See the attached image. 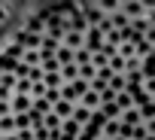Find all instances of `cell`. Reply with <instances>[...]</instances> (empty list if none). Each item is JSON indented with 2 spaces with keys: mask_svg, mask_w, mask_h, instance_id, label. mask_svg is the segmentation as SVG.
I'll list each match as a JSON object with an SVG mask.
<instances>
[{
  "mask_svg": "<svg viewBox=\"0 0 155 140\" xmlns=\"http://www.w3.org/2000/svg\"><path fill=\"white\" fill-rule=\"evenodd\" d=\"M119 9L128 18V25L137 22V18H155V6L149 0H119Z\"/></svg>",
  "mask_w": 155,
  "mask_h": 140,
  "instance_id": "cell-1",
  "label": "cell"
},
{
  "mask_svg": "<svg viewBox=\"0 0 155 140\" xmlns=\"http://www.w3.org/2000/svg\"><path fill=\"white\" fill-rule=\"evenodd\" d=\"M85 92H88V82H82V79L67 82V85H61V101H70V104H76V101H79Z\"/></svg>",
  "mask_w": 155,
  "mask_h": 140,
  "instance_id": "cell-2",
  "label": "cell"
},
{
  "mask_svg": "<svg viewBox=\"0 0 155 140\" xmlns=\"http://www.w3.org/2000/svg\"><path fill=\"white\" fill-rule=\"evenodd\" d=\"M152 55H155V40H137L134 43V58L152 61Z\"/></svg>",
  "mask_w": 155,
  "mask_h": 140,
  "instance_id": "cell-3",
  "label": "cell"
},
{
  "mask_svg": "<svg viewBox=\"0 0 155 140\" xmlns=\"http://www.w3.org/2000/svg\"><path fill=\"white\" fill-rule=\"evenodd\" d=\"M76 107H82V110H88V113H97V110H101V95L88 88L79 101H76Z\"/></svg>",
  "mask_w": 155,
  "mask_h": 140,
  "instance_id": "cell-4",
  "label": "cell"
},
{
  "mask_svg": "<svg viewBox=\"0 0 155 140\" xmlns=\"http://www.w3.org/2000/svg\"><path fill=\"white\" fill-rule=\"evenodd\" d=\"M9 113H12V116L31 113V98H28V95H9Z\"/></svg>",
  "mask_w": 155,
  "mask_h": 140,
  "instance_id": "cell-5",
  "label": "cell"
},
{
  "mask_svg": "<svg viewBox=\"0 0 155 140\" xmlns=\"http://www.w3.org/2000/svg\"><path fill=\"white\" fill-rule=\"evenodd\" d=\"M70 122H76V128H91L94 125V113H88V110H82V107H76L73 110V116H70Z\"/></svg>",
  "mask_w": 155,
  "mask_h": 140,
  "instance_id": "cell-6",
  "label": "cell"
},
{
  "mask_svg": "<svg viewBox=\"0 0 155 140\" xmlns=\"http://www.w3.org/2000/svg\"><path fill=\"white\" fill-rule=\"evenodd\" d=\"M73 110H76V104H70V101H55V104H52V113H55L61 122H67V119L73 116Z\"/></svg>",
  "mask_w": 155,
  "mask_h": 140,
  "instance_id": "cell-7",
  "label": "cell"
},
{
  "mask_svg": "<svg viewBox=\"0 0 155 140\" xmlns=\"http://www.w3.org/2000/svg\"><path fill=\"white\" fill-rule=\"evenodd\" d=\"M76 134H79V128H76V122H61V131L55 134V140H76Z\"/></svg>",
  "mask_w": 155,
  "mask_h": 140,
  "instance_id": "cell-8",
  "label": "cell"
},
{
  "mask_svg": "<svg viewBox=\"0 0 155 140\" xmlns=\"http://www.w3.org/2000/svg\"><path fill=\"white\" fill-rule=\"evenodd\" d=\"M58 76H61L64 85H67V82H76V79H79V73H76V64H64V67H58Z\"/></svg>",
  "mask_w": 155,
  "mask_h": 140,
  "instance_id": "cell-9",
  "label": "cell"
},
{
  "mask_svg": "<svg viewBox=\"0 0 155 140\" xmlns=\"http://www.w3.org/2000/svg\"><path fill=\"white\" fill-rule=\"evenodd\" d=\"M52 58L58 61V67H64V64H73V52H70V49H64V46H58Z\"/></svg>",
  "mask_w": 155,
  "mask_h": 140,
  "instance_id": "cell-10",
  "label": "cell"
},
{
  "mask_svg": "<svg viewBox=\"0 0 155 140\" xmlns=\"http://www.w3.org/2000/svg\"><path fill=\"white\" fill-rule=\"evenodd\" d=\"M107 88H110L113 95H119V92H125V76H113V79L107 82Z\"/></svg>",
  "mask_w": 155,
  "mask_h": 140,
  "instance_id": "cell-11",
  "label": "cell"
},
{
  "mask_svg": "<svg viewBox=\"0 0 155 140\" xmlns=\"http://www.w3.org/2000/svg\"><path fill=\"white\" fill-rule=\"evenodd\" d=\"M40 70H43V73H58V61L55 58H43L40 61Z\"/></svg>",
  "mask_w": 155,
  "mask_h": 140,
  "instance_id": "cell-12",
  "label": "cell"
},
{
  "mask_svg": "<svg viewBox=\"0 0 155 140\" xmlns=\"http://www.w3.org/2000/svg\"><path fill=\"white\" fill-rule=\"evenodd\" d=\"M3 140H21V137H18V134H9V137H3Z\"/></svg>",
  "mask_w": 155,
  "mask_h": 140,
  "instance_id": "cell-13",
  "label": "cell"
}]
</instances>
